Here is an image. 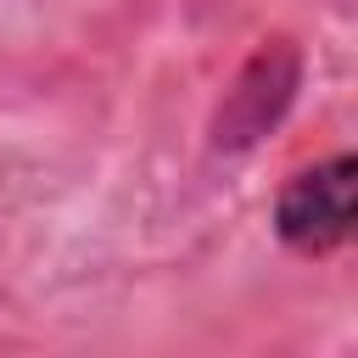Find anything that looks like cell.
Masks as SVG:
<instances>
[{
    "instance_id": "obj_1",
    "label": "cell",
    "mask_w": 358,
    "mask_h": 358,
    "mask_svg": "<svg viewBox=\"0 0 358 358\" xmlns=\"http://www.w3.org/2000/svg\"><path fill=\"white\" fill-rule=\"evenodd\" d=\"M302 73H308V62H302V50H296L291 39H263V45L246 56V67L229 78V90H224V101H218V112H213L207 145H213L218 157H241V151H252L263 134H274V129L285 123V112L296 106Z\"/></svg>"
},
{
    "instance_id": "obj_2",
    "label": "cell",
    "mask_w": 358,
    "mask_h": 358,
    "mask_svg": "<svg viewBox=\"0 0 358 358\" xmlns=\"http://www.w3.org/2000/svg\"><path fill=\"white\" fill-rule=\"evenodd\" d=\"M352 179H358V162L347 151L296 168L280 185V196H274V235H280V246L296 252V257H330V252H341L352 241V224H358Z\"/></svg>"
}]
</instances>
